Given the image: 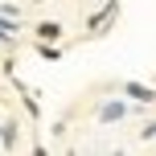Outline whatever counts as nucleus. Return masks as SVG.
<instances>
[{"label": "nucleus", "mask_w": 156, "mask_h": 156, "mask_svg": "<svg viewBox=\"0 0 156 156\" xmlns=\"http://www.w3.org/2000/svg\"><path fill=\"white\" fill-rule=\"evenodd\" d=\"M0 144H4V148L16 144V123H0Z\"/></svg>", "instance_id": "obj_4"}, {"label": "nucleus", "mask_w": 156, "mask_h": 156, "mask_svg": "<svg viewBox=\"0 0 156 156\" xmlns=\"http://www.w3.org/2000/svg\"><path fill=\"white\" fill-rule=\"evenodd\" d=\"M37 37L41 41H58V37H62V25H58V21H41L37 25Z\"/></svg>", "instance_id": "obj_2"}, {"label": "nucleus", "mask_w": 156, "mask_h": 156, "mask_svg": "<svg viewBox=\"0 0 156 156\" xmlns=\"http://www.w3.org/2000/svg\"><path fill=\"white\" fill-rule=\"evenodd\" d=\"M127 94H132L136 103H152V99H156V90H152V86H144V82H127Z\"/></svg>", "instance_id": "obj_1"}, {"label": "nucleus", "mask_w": 156, "mask_h": 156, "mask_svg": "<svg viewBox=\"0 0 156 156\" xmlns=\"http://www.w3.org/2000/svg\"><path fill=\"white\" fill-rule=\"evenodd\" d=\"M8 37H16V16L0 12V41H8Z\"/></svg>", "instance_id": "obj_3"}, {"label": "nucleus", "mask_w": 156, "mask_h": 156, "mask_svg": "<svg viewBox=\"0 0 156 156\" xmlns=\"http://www.w3.org/2000/svg\"><path fill=\"white\" fill-rule=\"evenodd\" d=\"M111 119H123V103H107L103 107V123H111Z\"/></svg>", "instance_id": "obj_5"}]
</instances>
